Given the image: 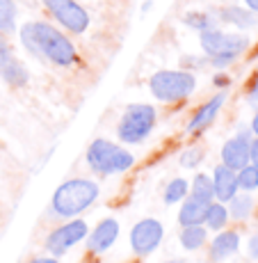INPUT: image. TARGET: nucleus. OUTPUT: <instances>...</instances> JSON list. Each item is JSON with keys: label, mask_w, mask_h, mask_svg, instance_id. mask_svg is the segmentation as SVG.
Returning <instances> with one entry per match:
<instances>
[{"label": "nucleus", "mask_w": 258, "mask_h": 263, "mask_svg": "<svg viewBox=\"0 0 258 263\" xmlns=\"http://www.w3.org/2000/svg\"><path fill=\"white\" fill-rule=\"evenodd\" d=\"M18 37L23 48L44 62H50L55 67H71L78 62V50L71 44V39L46 21L23 23Z\"/></svg>", "instance_id": "nucleus-1"}, {"label": "nucleus", "mask_w": 258, "mask_h": 263, "mask_svg": "<svg viewBox=\"0 0 258 263\" xmlns=\"http://www.w3.org/2000/svg\"><path fill=\"white\" fill-rule=\"evenodd\" d=\"M98 199V183L92 179H69L53 192L50 211L57 217H75Z\"/></svg>", "instance_id": "nucleus-2"}, {"label": "nucleus", "mask_w": 258, "mask_h": 263, "mask_svg": "<svg viewBox=\"0 0 258 263\" xmlns=\"http://www.w3.org/2000/svg\"><path fill=\"white\" fill-rule=\"evenodd\" d=\"M249 46V39L240 32H222L220 28H210L201 32V48L208 55V62L215 67H229Z\"/></svg>", "instance_id": "nucleus-3"}, {"label": "nucleus", "mask_w": 258, "mask_h": 263, "mask_svg": "<svg viewBox=\"0 0 258 263\" xmlns=\"http://www.w3.org/2000/svg\"><path fill=\"white\" fill-rule=\"evenodd\" d=\"M87 165L96 174H121V172L130 170L135 165V158L128 149L110 142V140H94L87 149Z\"/></svg>", "instance_id": "nucleus-4"}, {"label": "nucleus", "mask_w": 258, "mask_h": 263, "mask_svg": "<svg viewBox=\"0 0 258 263\" xmlns=\"http://www.w3.org/2000/svg\"><path fill=\"white\" fill-rule=\"evenodd\" d=\"M155 128V108L149 103H133L124 110L117 135L126 144H142Z\"/></svg>", "instance_id": "nucleus-5"}, {"label": "nucleus", "mask_w": 258, "mask_h": 263, "mask_svg": "<svg viewBox=\"0 0 258 263\" xmlns=\"http://www.w3.org/2000/svg\"><path fill=\"white\" fill-rule=\"evenodd\" d=\"M196 78L190 71H176V69H163L155 71L149 80V89L163 103H174L183 101L194 92Z\"/></svg>", "instance_id": "nucleus-6"}, {"label": "nucleus", "mask_w": 258, "mask_h": 263, "mask_svg": "<svg viewBox=\"0 0 258 263\" xmlns=\"http://www.w3.org/2000/svg\"><path fill=\"white\" fill-rule=\"evenodd\" d=\"M50 16L55 18L64 30L73 34H83L89 28V14L83 5L75 0H42Z\"/></svg>", "instance_id": "nucleus-7"}, {"label": "nucleus", "mask_w": 258, "mask_h": 263, "mask_svg": "<svg viewBox=\"0 0 258 263\" xmlns=\"http://www.w3.org/2000/svg\"><path fill=\"white\" fill-rule=\"evenodd\" d=\"M89 234L87 229V222L85 220H71L67 224L57 227V229H53L48 234L46 238V250L50 252L53 256H62L69 252V247L78 245L80 240H85Z\"/></svg>", "instance_id": "nucleus-8"}, {"label": "nucleus", "mask_w": 258, "mask_h": 263, "mask_svg": "<svg viewBox=\"0 0 258 263\" xmlns=\"http://www.w3.org/2000/svg\"><path fill=\"white\" fill-rule=\"evenodd\" d=\"M163 224L153 217H146V220H140L137 224L130 229V247H133L135 254L146 256L151 252H155V247L163 240Z\"/></svg>", "instance_id": "nucleus-9"}, {"label": "nucleus", "mask_w": 258, "mask_h": 263, "mask_svg": "<svg viewBox=\"0 0 258 263\" xmlns=\"http://www.w3.org/2000/svg\"><path fill=\"white\" fill-rule=\"evenodd\" d=\"M0 76L7 85L12 87H23L28 83V69L23 67V62L16 58V53L12 50L7 42V34L0 30Z\"/></svg>", "instance_id": "nucleus-10"}, {"label": "nucleus", "mask_w": 258, "mask_h": 263, "mask_svg": "<svg viewBox=\"0 0 258 263\" xmlns=\"http://www.w3.org/2000/svg\"><path fill=\"white\" fill-rule=\"evenodd\" d=\"M249 133L247 130H242V133H237L235 138L226 140L224 146H222V165H226V167L231 170H242L245 165H249Z\"/></svg>", "instance_id": "nucleus-11"}, {"label": "nucleus", "mask_w": 258, "mask_h": 263, "mask_svg": "<svg viewBox=\"0 0 258 263\" xmlns=\"http://www.w3.org/2000/svg\"><path fill=\"white\" fill-rule=\"evenodd\" d=\"M117 238H119V222L114 217H105L94 227L92 234H87V247L89 252L103 254L117 242Z\"/></svg>", "instance_id": "nucleus-12"}, {"label": "nucleus", "mask_w": 258, "mask_h": 263, "mask_svg": "<svg viewBox=\"0 0 258 263\" xmlns=\"http://www.w3.org/2000/svg\"><path fill=\"white\" fill-rule=\"evenodd\" d=\"M212 190H215V199L226 204L237 195V174L235 170L226 167V165H217L212 172Z\"/></svg>", "instance_id": "nucleus-13"}, {"label": "nucleus", "mask_w": 258, "mask_h": 263, "mask_svg": "<svg viewBox=\"0 0 258 263\" xmlns=\"http://www.w3.org/2000/svg\"><path fill=\"white\" fill-rule=\"evenodd\" d=\"M224 101H226V92H220V94L212 96L208 103L201 105V108L196 110L194 115H192V119H190V124H188V130H190V133H199V130L208 128L212 121H215L217 112L222 110Z\"/></svg>", "instance_id": "nucleus-14"}, {"label": "nucleus", "mask_w": 258, "mask_h": 263, "mask_svg": "<svg viewBox=\"0 0 258 263\" xmlns=\"http://www.w3.org/2000/svg\"><path fill=\"white\" fill-rule=\"evenodd\" d=\"M217 21H224L229 25H235L240 30H249L258 25V14H254L249 7H235V5H229V7H222L215 12Z\"/></svg>", "instance_id": "nucleus-15"}, {"label": "nucleus", "mask_w": 258, "mask_h": 263, "mask_svg": "<svg viewBox=\"0 0 258 263\" xmlns=\"http://www.w3.org/2000/svg\"><path fill=\"white\" fill-rule=\"evenodd\" d=\"M237 250H240V236H237L235 231H222V234H217L210 242V256L215 261L229 259Z\"/></svg>", "instance_id": "nucleus-16"}, {"label": "nucleus", "mask_w": 258, "mask_h": 263, "mask_svg": "<svg viewBox=\"0 0 258 263\" xmlns=\"http://www.w3.org/2000/svg\"><path fill=\"white\" fill-rule=\"evenodd\" d=\"M206 206H208V204L194 199V197H188V199H183V206H181V211H178L181 227L201 224V222H204V215H206Z\"/></svg>", "instance_id": "nucleus-17"}, {"label": "nucleus", "mask_w": 258, "mask_h": 263, "mask_svg": "<svg viewBox=\"0 0 258 263\" xmlns=\"http://www.w3.org/2000/svg\"><path fill=\"white\" fill-rule=\"evenodd\" d=\"M178 240L188 252H196L206 245V240H208V231H206L201 224H188V227H183Z\"/></svg>", "instance_id": "nucleus-18"}, {"label": "nucleus", "mask_w": 258, "mask_h": 263, "mask_svg": "<svg viewBox=\"0 0 258 263\" xmlns=\"http://www.w3.org/2000/svg\"><path fill=\"white\" fill-rule=\"evenodd\" d=\"M204 222L208 229H215V231H222L229 222V209H226L222 201H210L206 206V215H204Z\"/></svg>", "instance_id": "nucleus-19"}, {"label": "nucleus", "mask_w": 258, "mask_h": 263, "mask_svg": "<svg viewBox=\"0 0 258 263\" xmlns=\"http://www.w3.org/2000/svg\"><path fill=\"white\" fill-rule=\"evenodd\" d=\"M190 192L194 199L204 201V204H210L212 199H215V190H212V179L206 174H196L194 181H192L190 185Z\"/></svg>", "instance_id": "nucleus-20"}, {"label": "nucleus", "mask_w": 258, "mask_h": 263, "mask_svg": "<svg viewBox=\"0 0 258 263\" xmlns=\"http://www.w3.org/2000/svg\"><path fill=\"white\" fill-rule=\"evenodd\" d=\"M229 217H235V220H247L254 211V197L251 195H235L233 199L229 201Z\"/></svg>", "instance_id": "nucleus-21"}, {"label": "nucleus", "mask_w": 258, "mask_h": 263, "mask_svg": "<svg viewBox=\"0 0 258 263\" xmlns=\"http://www.w3.org/2000/svg\"><path fill=\"white\" fill-rule=\"evenodd\" d=\"M183 23L190 25V28L199 30V32H204V30H210V28H217V16L215 12H190L183 16Z\"/></svg>", "instance_id": "nucleus-22"}, {"label": "nucleus", "mask_w": 258, "mask_h": 263, "mask_svg": "<svg viewBox=\"0 0 258 263\" xmlns=\"http://www.w3.org/2000/svg\"><path fill=\"white\" fill-rule=\"evenodd\" d=\"M16 14H18V9L14 0H0V30L5 34L16 30Z\"/></svg>", "instance_id": "nucleus-23"}, {"label": "nucleus", "mask_w": 258, "mask_h": 263, "mask_svg": "<svg viewBox=\"0 0 258 263\" xmlns=\"http://www.w3.org/2000/svg\"><path fill=\"white\" fill-rule=\"evenodd\" d=\"M190 192V183L185 179H171L169 183H167L165 188V204H178V201H183L185 197H188Z\"/></svg>", "instance_id": "nucleus-24"}, {"label": "nucleus", "mask_w": 258, "mask_h": 263, "mask_svg": "<svg viewBox=\"0 0 258 263\" xmlns=\"http://www.w3.org/2000/svg\"><path fill=\"white\" fill-rule=\"evenodd\" d=\"M237 174V188H242V190H256L258 188V167L256 165H245L242 170H237L235 172Z\"/></svg>", "instance_id": "nucleus-25"}, {"label": "nucleus", "mask_w": 258, "mask_h": 263, "mask_svg": "<svg viewBox=\"0 0 258 263\" xmlns=\"http://www.w3.org/2000/svg\"><path fill=\"white\" fill-rule=\"evenodd\" d=\"M201 160H204V151L201 149H188L181 156V165H183V167H196Z\"/></svg>", "instance_id": "nucleus-26"}, {"label": "nucleus", "mask_w": 258, "mask_h": 263, "mask_svg": "<svg viewBox=\"0 0 258 263\" xmlns=\"http://www.w3.org/2000/svg\"><path fill=\"white\" fill-rule=\"evenodd\" d=\"M249 163L258 167V138L249 142Z\"/></svg>", "instance_id": "nucleus-27"}, {"label": "nucleus", "mask_w": 258, "mask_h": 263, "mask_svg": "<svg viewBox=\"0 0 258 263\" xmlns=\"http://www.w3.org/2000/svg\"><path fill=\"white\" fill-rule=\"evenodd\" d=\"M249 254H251V259H258V234L251 236V240H249Z\"/></svg>", "instance_id": "nucleus-28"}, {"label": "nucleus", "mask_w": 258, "mask_h": 263, "mask_svg": "<svg viewBox=\"0 0 258 263\" xmlns=\"http://www.w3.org/2000/svg\"><path fill=\"white\" fill-rule=\"evenodd\" d=\"M251 133L258 138V110H256V115H254V119H251Z\"/></svg>", "instance_id": "nucleus-29"}, {"label": "nucleus", "mask_w": 258, "mask_h": 263, "mask_svg": "<svg viewBox=\"0 0 258 263\" xmlns=\"http://www.w3.org/2000/svg\"><path fill=\"white\" fill-rule=\"evenodd\" d=\"M245 5L251 9L254 14H258V0H245Z\"/></svg>", "instance_id": "nucleus-30"}, {"label": "nucleus", "mask_w": 258, "mask_h": 263, "mask_svg": "<svg viewBox=\"0 0 258 263\" xmlns=\"http://www.w3.org/2000/svg\"><path fill=\"white\" fill-rule=\"evenodd\" d=\"M30 263H57V259H48V256H39V259H32Z\"/></svg>", "instance_id": "nucleus-31"}, {"label": "nucleus", "mask_w": 258, "mask_h": 263, "mask_svg": "<svg viewBox=\"0 0 258 263\" xmlns=\"http://www.w3.org/2000/svg\"><path fill=\"white\" fill-rule=\"evenodd\" d=\"M251 101H258V80H256V85H254V89H251Z\"/></svg>", "instance_id": "nucleus-32"}, {"label": "nucleus", "mask_w": 258, "mask_h": 263, "mask_svg": "<svg viewBox=\"0 0 258 263\" xmlns=\"http://www.w3.org/2000/svg\"><path fill=\"white\" fill-rule=\"evenodd\" d=\"M165 263H185L183 259H169V261H165Z\"/></svg>", "instance_id": "nucleus-33"}]
</instances>
